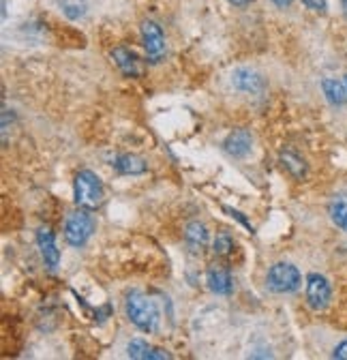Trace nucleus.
<instances>
[{
	"label": "nucleus",
	"mask_w": 347,
	"mask_h": 360,
	"mask_svg": "<svg viewBox=\"0 0 347 360\" xmlns=\"http://www.w3.org/2000/svg\"><path fill=\"white\" fill-rule=\"evenodd\" d=\"M345 84H347V77H345Z\"/></svg>",
	"instance_id": "25"
},
{
	"label": "nucleus",
	"mask_w": 347,
	"mask_h": 360,
	"mask_svg": "<svg viewBox=\"0 0 347 360\" xmlns=\"http://www.w3.org/2000/svg\"><path fill=\"white\" fill-rule=\"evenodd\" d=\"M234 249V240L228 234H219L214 240V253L216 255H230Z\"/></svg>",
	"instance_id": "18"
},
{
	"label": "nucleus",
	"mask_w": 347,
	"mask_h": 360,
	"mask_svg": "<svg viewBox=\"0 0 347 360\" xmlns=\"http://www.w3.org/2000/svg\"><path fill=\"white\" fill-rule=\"evenodd\" d=\"M332 288L328 279L320 273H311L307 277V302L313 311H324L330 304Z\"/></svg>",
	"instance_id": "6"
},
{
	"label": "nucleus",
	"mask_w": 347,
	"mask_h": 360,
	"mask_svg": "<svg viewBox=\"0 0 347 360\" xmlns=\"http://www.w3.org/2000/svg\"><path fill=\"white\" fill-rule=\"evenodd\" d=\"M75 204L86 210H97L103 204V183L101 178L91 172L81 169L75 176Z\"/></svg>",
	"instance_id": "2"
},
{
	"label": "nucleus",
	"mask_w": 347,
	"mask_h": 360,
	"mask_svg": "<svg viewBox=\"0 0 347 360\" xmlns=\"http://www.w3.org/2000/svg\"><path fill=\"white\" fill-rule=\"evenodd\" d=\"M37 245H39V251H41V257H43V264H46L52 273L58 268L60 264V251L56 247V238L52 234L50 228H41L37 232Z\"/></svg>",
	"instance_id": "8"
},
{
	"label": "nucleus",
	"mask_w": 347,
	"mask_h": 360,
	"mask_svg": "<svg viewBox=\"0 0 347 360\" xmlns=\"http://www.w3.org/2000/svg\"><path fill=\"white\" fill-rule=\"evenodd\" d=\"M112 58L118 65V69L126 75V77H138L140 75V60L138 56L126 50V48H114L112 50Z\"/></svg>",
	"instance_id": "12"
},
{
	"label": "nucleus",
	"mask_w": 347,
	"mask_h": 360,
	"mask_svg": "<svg viewBox=\"0 0 347 360\" xmlns=\"http://www.w3.org/2000/svg\"><path fill=\"white\" fill-rule=\"evenodd\" d=\"M206 283H208L210 292L221 294V296H228V294H232V290H234V279H232V275L228 273V270L216 268V266H212V268L208 270Z\"/></svg>",
	"instance_id": "10"
},
{
	"label": "nucleus",
	"mask_w": 347,
	"mask_h": 360,
	"mask_svg": "<svg viewBox=\"0 0 347 360\" xmlns=\"http://www.w3.org/2000/svg\"><path fill=\"white\" fill-rule=\"evenodd\" d=\"M328 212H330V219H332V223L336 225V228L347 232V195L345 193H339V195L332 198Z\"/></svg>",
	"instance_id": "14"
},
{
	"label": "nucleus",
	"mask_w": 347,
	"mask_h": 360,
	"mask_svg": "<svg viewBox=\"0 0 347 360\" xmlns=\"http://www.w3.org/2000/svg\"><path fill=\"white\" fill-rule=\"evenodd\" d=\"M114 167H116L118 174H124V176H136V174H144L146 172L144 159H140L136 155H120L116 159Z\"/></svg>",
	"instance_id": "15"
},
{
	"label": "nucleus",
	"mask_w": 347,
	"mask_h": 360,
	"mask_svg": "<svg viewBox=\"0 0 347 360\" xmlns=\"http://www.w3.org/2000/svg\"><path fill=\"white\" fill-rule=\"evenodd\" d=\"M230 3H232L234 7H247V5L253 3V0H230Z\"/></svg>",
	"instance_id": "23"
},
{
	"label": "nucleus",
	"mask_w": 347,
	"mask_h": 360,
	"mask_svg": "<svg viewBox=\"0 0 347 360\" xmlns=\"http://www.w3.org/2000/svg\"><path fill=\"white\" fill-rule=\"evenodd\" d=\"M302 5L315 13H326L328 11V0H302Z\"/></svg>",
	"instance_id": "19"
},
{
	"label": "nucleus",
	"mask_w": 347,
	"mask_h": 360,
	"mask_svg": "<svg viewBox=\"0 0 347 360\" xmlns=\"http://www.w3.org/2000/svg\"><path fill=\"white\" fill-rule=\"evenodd\" d=\"M124 311H126V318L131 320L140 330L144 333H155L161 320V311L157 300H152L148 294L144 292H129L126 300H124Z\"/></svg>",
	"instance_id": "1"
},
{
	"label": "nucleus",
	"mask_w": 347,
	"mask_h": 360,
	"mask_svg": "<svg viewBox=\"0 0 347 360\" xmlns=\"http://www.w3.org/2000/svg\"><path fill=\"white\" fill-rule=\"evenodd\" d=\"M232 86L236 90H240V93H247V95H262L266 90V79L255 69L240 67L232 73Z\"/></svg>",
	"instance_id": "7"
},
{
	"label": "nucleus",
	"mask_w": 347,
	"mask_h": 360,
	"mask_svg": "<svg viewBox=\"0 0 347 360\" xmlns=\"http://www.w3.org/2000/svg\"><path fill=\"white\" fill-rule=\"evenodd\" d=\"M225 210H228V212H230L232 217H236V219H238V221H240L242 225H247V228H249V230L253 232V228H251V223H249V221H247V219H244V217H242V214H240L238 210H234V208H225Z\"/></svg>",
	"instance_id": "21"
},
{
	"label": "nucleus",
	"mask_w": 347,
	"mask_h": 360,
	"mask_svg": "<svg viewBox=\"0 0 347 360\" xmlns=\"http://www.w3.org/2000/svg\"><path fill=\"white\" fill-rule=\"evenodd\" d=\"M341 3H343V9H345V13H347V0H341Z\"/></svg>",
	"instance_id": "24"
},
{
	"label": "nucleus",
	"mask_w": 347,
	"mask_h": 360,
	"mask_svg": "<svg viewBox=\"0 0 347 360\" xmlns=\"http://www.w3.org/2000/svg\"><path fill=\"white\" fill-rule=\"evenodd\" d=\"M292 3H294V0H273V5L279 7V9H287Z\"/></svg>",
	"instance_id": "22"
},
{
	"label": "nucleus",
	"mask_w": 347,
	"mask_h": 360,
	"mask_svg": "<svg viewBox=\"0 0 347 360\" xmlns=\"http://www.w3.org/2000/svg\"><path fill=\"white\" fill-rule=\"evenodd\" d=\"M95 232V217L81 208V210H75L67 217V223H65V238L71 247H84L89 243V238L93 236Z\"/></svg>",
	"instance_id": "3"
},
{
	"label": "nucleus",
	"mask_w": 347,
	"mask_h": 360,
	"mask_svg": "<svg viewBox=\"0 0 347 360\" xmlns=\"http://www.w3.org/2000/svg\"><path fill=\"white\" fill-rule=\"evenodd\" d=\"M322 90H324L328 103H332V105H343L347 101V84L345 82L328 77L322 82Z\"/></svg>",
	"instance_id": "13"
},
{
	"label": "nucleus",
	"mask_w": 347,
	"mask_h": 360,
	"mask_svg": "<svg viewBox=\"0 0 347 360\" xmlns=\"http://www.w3.org/2000/svg\"><path fill=\"white\" fill-rule=\"evenodd\" d=\"M126 354H129V358H136V360H165V358H169V354H165L159 347L148 345L142 339H133L131 343H129Z\"/></svg>",
	"instance_id": "11"
},
{
	"label": "nucleus",
	"mask_w": 347,
	"mask_h": 360,
	"mask_svg": "<svg viewBox=\"0 0 347 360\" xmlns=\"http://www.w3.org/2000/svg\"><path fill=\"white\" fill-rule=\"evenodd\" d=\"M281 163H283V167L294 176V178H305V174H307V163L302 161L296 153H292V150H285V153H281Z\"/></svg>",
	"instance_id": "17"
},
{
	"label": "nucleus",
	"mask_w": 347,
	"mask_h": 360,
	"mask_svg": "<svg viewBox=\"0 0 347 360\" xmlns=\"http://www.w3.org/2000/svg\"><path fill=\"white\" fill-rule=\"evenodd\" d=\"M332 358H336V360H347V339H345V341H341V343L334 347Z\"/></svg>",
	"instance_id": "20"
},
{
	"label": "nucleus",
	"mask_w": 347,
	"mask_h": 360,
	"mask_svg": "<svg viewBox=\"0 0 347 360\" xmlns=\"http://www.w3.org/2000/svg\"><path fill=\"white\" fill-rule=\"evenodd\" d=\"M185 238H187V243L193 249L206 247V243H208V230H206V225L199 223V221H191L187 225V230H185Z\"/></svg>",
	"instance_id": "16"
},
{
	"label": "nucleus",
	"mask_w": 347,
	"mask_h": 360,
	"mask_svg": "<svg viewBox=\"0 0 347 360\" xmlns=\"http://www.w3.org/2000/svg\"><path fill=\"white\" fill-rule=\"evenodd\" d=\"M142 43H144V50L150 63H161L165 56V37L163 30L157 22L146 20L142 24Z\"/></svg>",
	"instance_id": "5"
},
{
	"label": "nucleus",
	"mask_w": 347,
	"mask_h": 360,
	"mask_svg": "<svg viewBox=\"0 0 347 360\" xmlns=\"http://www.w3.org/2000/svg\"><path fill=\"white\" fill-rule=\"evenodd\" d=\"M225 153L236 157V159H242L251 153V146H253V138H251V133L247 129H234L230 135H228V140H225Z\"/></svg>",
	"instance_id": "9"
},
{
	"label": "nucleus",
	"mask_w": 347,
	"mask_h": 360,
	"mask_svg": "<svg viewBox=\"0 0 347 360\" xmlns=\"http://www.w3.org/2000/svg\"><path fill=\"white\" fill-rule=\"evenodd\" d=\"M266 283L273 292L277 294H292L300 288L302 283V277L298 273V268L292 266V264H285V262H279L275 264L270 270H268V277H266Z\"/></svg>",
	"instance_id": "4"
}]
</instances>
